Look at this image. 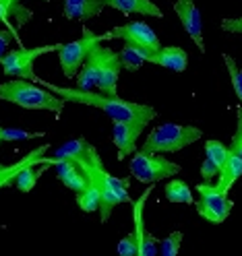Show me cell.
<instances>
[{"label": "cell", "instance_id": "11", "mask_svg": "<svg viewBox=\"0 0 242 256\" xmlns=\"http://www.w3.org/2000/svg\"><path fill=\"white\" fill-rule=\"evenodd\" d=\"M149 122L143 120H114L112 126V142L118 151V159H126V155H133L137 151V138L141 136L143 128Z\"/></svg>", "mask_w": 242, "mask_h": 256}, {"label": "cell", "instance_id": "6", "mask_svg": "<svg viewBox=\"0 0 242 256\" xmlns=\"http://www.w3.org/2000/svg\"><path fill=\"white\" fill-rule=\"evenodd\" d=\"M98 44H102V36L93 34L89 27H83V36L79 40L69 42V44H60L56 52H58V62H60V68H62L64 76L75 78L79 68L83 66V62L87 60L89 52Z\"/></svg>", "mask_w": 242, "mask_h": 256}, {"label": "cell", "instance_id": "20", "mask_svg": "<svg viewBox=\"0 0 242 256\" xmlns=\"http://www.w3.org/2000/svg\"><path fill=\"white\" fill-rule=\"evenodd\" d=\"M120 56V64H122V68L126 70H139L143 66V62H147V58L151 56L147 50H143V48L139 46H133V44H124V48L118 52Z\"/></svg>", "mask_w": 242, "mask_h": 256}, {"label": "cell", "instance_id": "22", "mask_svg": "<svg viewBox=\"0 0 242 256\" xmlns=\"http://www.w3.org/2000/svg\"><path fill=\"white\" fill-rule=\"evenodd\" d=\"M36 166H38V164H29V166H25L17 176H15V182H13V184L17 186L21 192H31V190H34V186L38 184L42 172L46 170V166H44V170H38Z\"/></svg>", "mask_w": 242, "mask_h": 256}, {"label": "cell", "instance_id": "13", "mask_svg": "<svg viewBox=\"0 0 242 256\" xmlns=\"http://www.w3.org/2000/svg\"><path fill=\"white\" fill-rule=\"evenodd\" d=\"M174 10H176V14H178V19H180L182 27L186 29V34L192 40V44H195L201 52H205L201 12L195 6V2H192V0H176V2H174Z\"/></svg>", "mask_w": 242, "mask_h": 256}, {"label": "cell", "instance_id": "25", "mask_svg": "<svg viewBox=\"0 0 242 256\" xmlns=\"http://www.w3.org/2000/svg\"><path fill=\"white\" fill-rule=\"evenodd\" d=\"M0 4H3V6L7 8L9 17L17 21V25H19V27H21V25H25L31 17H34V14H31V10H29V8H25V6L21 4V0H0Z\"/></svg>", "mask_w": 242, "mask_h": 256}, {"label": "cell", "instance_id": "4", "mask_svg": "<svg viewBox=\"0 0 242 256\" xmlns=\"http://www.w3.org/2000/svg\"><path fill=\"white\" fill-rule=\"evenodd\" d=\"M203 136V130L197 126H184V124H172L166 122L161 126H155L147 134L143 142V151L149 153H176L184 147L197 142Z\"/></svg>", "mask_w": 242, "mask_h": 256}, {"label": "cell", "instance_id": "30", "mask_svg": "<svg viewBox=\"0 0 242 256\" xmlns=\"http://www.w3.org/2000/svg\"><path fill=\"white\" fill-rule=\"evenodd\" d=\"M118 254H122V256H137L139 254V244H137L135 232L124 236L120 242H118Z\"/></svg>", "mask_w": 242, "mask_h": 256}, {"label": "cell", "instance_id": "15", "mask_svg": "<svg viewBox=\"0 0 242 256\" xmlns=\"http://www.w3.org/2000/svg\"><path fill=\"white\" fill-rule=\"evenodd\" d=\"M50 149V145H42V147H38V149H34L29 155H25L21 162H17V164H13V166H3L0 164V188L3 186H9V184H13L15 182V176H17L25 166H29V164H48V166H52V162H54V157H46L44 153Z\"/></svg>", "mask_w": 242, "mask_h": 256}, {"label": "cell", "instance_id": "29", "mask_svg": "<svg viewBox=\"0 0 242 256\" xmlns=\"http://www.w3.org/2000/svg\"><path fill=\"white\" fill-rule=\"evenodd\" d=\"M230 153H234L236 157L242 159V106L236 110V130H234V136H232V142H230Z\"/></svg>", "mask_w": 242, "mask_h": 256}, {"label": "cell", "instance_id": "21", "mask_svg": "<svg viewBox=\"0 0 242 256\" xmlns=\"http://www.w3.org/2000/svg\"><path fill=\"white\" fill-rule=\"evenodd\" d=\"M164 192H166V198L170 202H176V204H192L195 202V198H192V190L184 180H178V178L170 180L166 184Z\"/></svg>", "mask_w": 242, "mask_h": 256}, {"label": "cell", "instance_id": "17", "mask_svg": "<svg viewBox=\"0 0 242 256\" xmlns=\"http://www.w3.org/2000/svg\"><path fill=\"white\" fill-rule=\"evenodd\" d=\"M147 62L170 68V70H176V72H184L188 66V54L178 46H168V48H159L155 54H151L147 58Z\"/></svg>", "mask_w": 242, "mask_h": 256}, {"label": "cell", "instance_id": "24", "mask_svg": "<svg viewBox=\"0 0 242 256\" xmlns=\"http://www.w3.org/2000/svg\"><path fill=\"white\" fill-rule=\"evenodd\" d=\"M228 153H230V149L225 147L221 140H215V138L205 140V157L211 159V162H213L219 170L223 168L225 159H228Z\"/></svg>", "mask_w": 242, "mask_h": 256}, {"label": "cell", "instance_id": "35", "mask_svg": "<svg viewBox=\"0 0 242 256\" xmlns=\"http://www.w3.org/2000/svg\"><path fill=\"white\" fill-rule=\"evenodd\" d=\"M44 2H50V0H44Z\"/></svg>", "mask_w": 242, "mask_h": 256}, {"label": "cell", "instance_id": "28", "mask_svg": "<svg viewBox=\"0 0 242 256\" xmlns=\"http://www.w3.org/2000/svg\"><path fill=\"white\" fill-rule=\"evenodd\" d=\"M180 244H182V232H172L168 238H164L159 242V254L164 256H176L180 252Z\"/></svg>", "mask_w": 242, "mask_h": 256}, {"label": "cell", "instance_id": "1", "mask_svg": "<svg viewBox=\"0 0 242 256\" xmlns=\"http://www.w3.org/2000/svg\"><path fill=\"white\" fill-rule=\"evenodd\" d=\"M36 83H40L42 87L50 89L52 93H58V98L67 100V102H75V104H85V106H93L102 110L106 116H110L112 120H143V122H151L157 112L155 108L147 106V104H135V102H126L120 100L118 95H104V93H93V89L85 91V89H71V87H58L52 83L42 81L40 76L34 78Z\"/></svg>", "mask_w": 242, "mask_h": 256}, {"label": "cell", "instance_id": "14", "mask_svg": "<svg viewBox=\"0 0 242 256\" xmlns=\"http://www.w3.org/2000/svg\"><path fill=\"white\" fill-rule=\"evenodd\" d=\"M52 166L56 168L58 180L64 186H67V188H71L75 194H77V192H81V190H83L89 184L87 174L83 172V168L77 166L75 162H71V159H58V157H54Z\"/></svg>", "mask_w": 242, "mask_h": 256}, {"label": "cell", "instance_id": "9", "mask_svg": "<svg viewBox=\"0 0 242 256\" xmlns=\"http://www.w3.org/2000/svg\"><path fill=\"white\" fill-rule=\"evenodd\" d=\"M106 40H122L124 44H133V46L143 48V50H147L149 54H155L161 48L155 31L143 21H131L126 25L114 27L112 31L102 36V42H106Z\"/></svg>", "mask_w": 242, "mask_h": 256}, {"label": "cell", "instance_id": "23", "mask_svg": "<svg viewBox=\"0 0 242 256\" xmlns=\"http://www.w3.org/2000/svg\"><path fill=\"white\" fill-rule=\"evenodd\" d=\"M77 204L83 213H95L100 209V190L89 182L83 190L77 192Z\"/></svg>", "mask_w": 242, "mask_h": 256}, {"label": "cell", "instance_id": "18", "mask_svg": "<svg viewBox=\"0 0 242 256\" xmlns=\"http://www.w3.org/2000/svg\"><path fill=\"white\" fill-rule=\"evenodd\" d=\"M104 2L110 8L120 10L122 14L139 12L143 17H155V19L164 17V12L159 10V6L153 2V0H104Z\"/></svg>", "mask_w": 242, "mask_h": 256}, {"label": "cell", "instance_id": "26", "mask_svg": "<svg viewBox=\"0 0 242 256\" xmlns=\"http://www.w3.org/2000/svg\"><path fill=\"white\" fill-rule=\"evenodd\" d=\"M221 58H223V62H225V68H228V74H230L234 93H236V98L240 100V106H242V68H238L236 60H234L230 54H223Z\"/></svg>", "mask_w": 242, "mask_h": 256}, {"label": "cell", "instance_id": "31", "mask_svg": "<svg viewBox=\"0 0 242 256\" xmlns=\"http://www.w3.org/2000/svg\"><path fill=\"white\" fill-rule=\"evenodd\" d=\"M217 174H219V168H217L209 157H205V162H203V166H201V180L207 182V184H211V182L217 178Z\"/></svg>", "mask_w": 242, "mask_h": 256}, {"label": "cell", "instance_id": "3", "mask_svg": "<svg viewBox=\"0 0 242 256\" xmlns=\"http://www.w3.org/2000/svg\"><path fill=\"white\" fill-rule=\"evenodd\" d=\"M0 100L11 102L15 106H21L25 110H48L60 114L64 110L67 100L54 95L50 89L36 85V81H27V78H13L0 85Z\"/></svg>", "mask_w": 242, "mask_h": 256}, {"label": "cell", "instance_id": "33", "mask_svg": "<svg viewBox=\"0 0 242 256\" xmlns=\"http://www.w3.org/2000/svg\"><path fill=\"white\" fill-rule=\"evenodd\" d=\"M13 40V31H5V29H0V58H3L7 54V48Z\"/></svg>", "mask_w": 242, "mask_h": 256}, {"label": "cell", "instance_id": "12", "mask_svg": "<svg viewBox=\"0 0 242 256\" xmlns=\"http://www.w3.org/2000/svg\"><path fill=\"white\" fill-rule=\"evenodd\" d=\"M153 192V188H147L141 194V198L135 202L133 206V221H135V236H137V244H139V254L137 256H153L159 252L157 242L159 240L155 236H151L147 230H145V223H143V209H145V202H147L149 194Z\"/></svg>", "mask_w": 242, "mask_h": 256}, {"label": "cell", "instance_id": "19", "mask_svg": "<svg viewBox=\"0 0 242 256\" xmlns=\"http://www.w3.org/2000/svg\"><path fill=\"white\" fill-rule=\"evenodd\" d=\"M240 176H242V159H240V157H236L234 153H228V159H225L223 168H221V170H219V174H217L215 188L228 194L230 188L238 182Z\"/></svg>", "mask_w": 242, "mask_h": 256}, {"label": "cell", "instance_id": "34", "mask_svg": "<svg viewBox=\"0 0 242 256\" xmlns=\"http://www.w3.org/2000/svg\"><path fill=\"white\" fill-rule=\"evenodd\" d=\"M11 21V17H9V12H7V8L0 4V23H9Z\"/></svg>", "mask_w": 242, "mask_h": 256}, {"label": "cell", "instance_id": "7", "mask_svg": "<svg viewBox=\"0 0 242 256\" xmlns=\"http://www.w3.org/2000/svg\"><path fill=\"white\" fill-rule=\"evenodd\" d=\"M60 44H50V46H40V48H15V50L7 52L0 58L3 64V70L7 76H17V78H27V81H34L36 78V70H34V62L44 56L56 52Z\"/></svg>", "mask_w": 242, "mask_h": 256}, {"label": "cell", "instance_id": "5", "mask_svg": "<svg viewBox=\"0 0 242 256\" xmlns=\"http://www.w3.org/2000/svg\"><path fill=\"white\" fill-rule=\"evenodd\" d=\"M131 176L143 184H155L159 180H168L170 176L180 174V166L166 159L161 153H149V151H135L131 164H128Z\"/></svg>", "mask_w": 242, "mask_h": 256}, {"label": "cell", "instance_id": "8", "mask_svg": "<svg viewBox=\"0 0 242 256\" xmlns=\"http://www.w3.org/2000/svg\"><path fill=\"white\" fill-rule=\"evenodd\" d=\"M195 190L199 192V200H195V206H197V213L203 219L211 221V223H223L230 217L234 202L228 198L225 192L217 190L213 182L211 184L201 182V184H197Z\"/></svg>", "mask_w": 242, "mask_h": 256}, {"label": "cell", "instance_id": "2", "mask_svg": "<svg viewBox=\"0 0 242 256\" xmlns=\"http://www.w3.org/2000/svg\"><path fill=\"white\" fill-rule=\"evenodd\" d=\"M79 166V164H77ZM83 172L87 174V180L100 190V221L106 223L114 211V206L120 202H131V196H128V180H120L116 176H112L106 168L104 162L100 159V153L93 155L89 162H85Z\"/></svg>", "mask_w": 242, "mask_h": 256}, {"label": "cell", "instance_id": "36", "mask_svg": "<svg viewBox=\"0 0 242 256\" xmlns=\"http://www.w3.org/2000/svg\"><path fill=\"white\" fill-rule=\"evenodd\" d=\"M0 142H3V140H0Z\"/></svg>", "mask_w": 242, "mask_h": 256}, {"label": "cell", "instance_id": "10", "mask_svg": "<svg viewBox=\"0 0 242 256\" xmlns=\"http://www.w3.org/2000/svg\"><path fill=\"white\" fill-rule=\"evenodd\" d=\"M95 52H98V81H95V87L104 95H118V76L122 70L120 56L102 44L95 48Z\"/></svg>", "mask_w": 242, "mask_h": 256}, {"label": "cell", "instance_id": "27", "mask_svg": "<svg viewBox=\"0 0 242 256\" xmlns=\"http://www.w3.org/2000/svg\"><path fill=\"white\" fill-rule=\"evenodd\" d=\"M44 132H29L21 130V128H7L0 126V140L3 142H17V140H31V138H40Z\"/></svg>", "mask_w": 242, "mask_h": 256}, {"label": "cell", "instance_id": "16", "mask_svg": "<svg viewBox=\"0 0 242 256\" xmlns=\"http://www.w3.org/2000/svg\"><path fill=\"white\" fill-rule=\"evenodd\" d=\"M106 8L104 0H64L62 14L69 21H89Z\"/></svg>", "mask_w": 242, "mask_h": 256}, {"label": "cell", "instance_id": "32", "mask_svg": "<svg viewBox=\"0 0 242 256\" xmlns=\"http://www.w3.org/2000/svg\"><path fill=\"white\" fill-rule=\"evenodd\" d=\"M221 29L228 31V34H242V17H238V19H223L221 21Z\"/></svg>", "mask_w": 242, "mask_h": 256}]
</instances>
